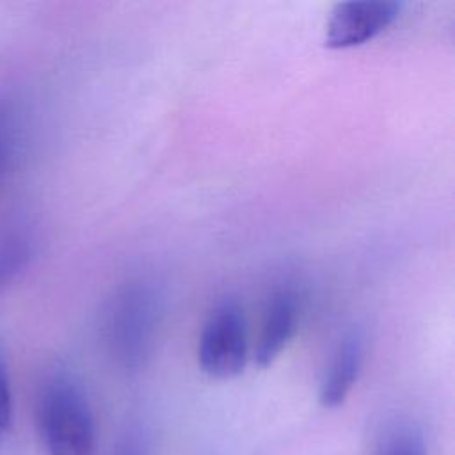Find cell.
<instances>
[{
    "label": "cell",
    "instance_id": "7a4b0ae2",
    "mask_svg": "<svg viewBox=\"0 0 455 455\" xmlns=\"http://www.w3.org/2000/svg\"><path fill=\"white\" fill-rule=\"evenodd\" d=\"M39 425L48 455H96L89 400L73 375L55 371L39 400Z\"/></svg>",
    "mask_w": 455,
    "mask_h": 455
},
{
    "label": "cell",
    "instance_id": "52a82bcc",
    "mask_svg": "<svg viewBox=\"0 0 455 455\" xmlns=\"http://www.w3.org/2000/svg\"><path fill=\"white\" fill-rule=\"evenodd\" d=\"M32 254L34 236L23 222L0 226V290L25 270Z\"/></svg>",
    "mask_w": 455,
    "mask_h": 455
},
{
    "label": "cell",
    "instance_id": "8fae6325",
    "mask_svg": "<svg viewBox=\"0 0 455 455\" xmlns=\"http://www.w3.org/2000/svg\"><path fill=\"white\" fill-rule=\"evenodd\" d=\"M2 153H4V137H2V132H0V162H2Z\"/></svg>",
    "mask_w": 455,
    "mask_h": 455
},
{
    "label": "cell",
    "instance_id": "ba28073f",
    "mask_svg": "<svg viewBox=\"0 0 455 455\" xmlns=\"http://www.w3.org/2000/svg\"><path fill=\"white\" fill-rule=\"evenodd\" d=\"M373 455H427L423 430L411 419H393L379 434Z\"/></svg>",
    "mask_w": 455,
    "mask_h": 455
},
{
    "label": "cell",
    "instance_id": "277c9868",
    "mask_svg": "<svg viewBox=\"0 0 455 455\" xmlns=\"http://www.w3.org/2000/svg\"><path fill=\"white\" fill-rule=\"evenodd\" d=\"M403 9L395 0H350L338 4L325 25L323 43L332 50H347L370 43L395 23Z\"/></svg>",
    "mask_w": 455,
    "mask_h": 455
},
{
    "label": "cell",
    "instance_id": "3957f363",
    "mask_svg": "<svg viewBox=\"0 0 455 455\" xmlns=\"http://www.w3.org/2000/svg\"><path fill=\"white\" fill-rule=\"evenodd\" d=\"M247 350L243 307L235 299H226L210 311L203 323L197 343L199 368L212 379H233L243 371Z\"/></svg>",
    "mask_w": 455,
    "mask_h": 455
},
{
    "label": "cell",
    "instance_id": "9c48e42d",
    "mask_svg": "<svg viewBox=\"0 0 455 455\" xmlns=\"http://www.w3.org/2000/svg\"><path fill=\"white\" fill-rule=\"evenodd\" d=\"M114 455H149V443L140 430H130L117 443Z\"/></svg>",
    "mask_w": 455,
    "mask_h": 455
},
{
    "label": "cell",
    "instance_id": "5b68a950",
    "mask_svg": "<svg viewBox=\"0 0 455 455\" xmlns=\"http://www.w3.org/2000/svg\"><path fill=\"white\" fill-rule=\"evenodd\" d=\"M302 313L300 293L291 284L272 291L263 309L254 361L259 368L270 366L293 339Z\"/></svg>",
    "mask_w": 455,
    "mask_h": 455
},
{
    "label": "cell",
    "instance_id": "6da1fadb",
    "mask_svg": "<svg viewBox=\"0 0 455 455\" xmlns=\"http://www.w3.org/2000/svg\"><path fill=\"white\" fill-rule=\"evenodd\" d=\"M162 313V293L144 277L126 281L107 300L101 334L121 368L139 370L146 364L158 338Z\"/></svg>",
    "mask_w": 455,
    "mask_h": 455
},
{
    "label": "cell",
    "instance_id": "8992f818",
    "mask_svg": "<svg viewBox=\"0 0 455 455\" xmlns=\"http://www.w3.org/2000/svg\"><path fill=\"white\" fill-rule=\"evenodd\" d=\"M366 357V332L350 327L338 341L320 384V403L336 409L345 403L355 386Z\"/></svg>",
    "mask_w": 455,
    "mask_h": 455
},
{
    "label": "cell",
    "instance_id": "30bf717a",
    "mask_svg": "<svg viewBox=\"0 0 455 455\" xmlns=\"http://www.w3.org/2000/svg\"><path fill=\"white\" fill-rule=\"evenodd\" d=\"M11 423V387L4 357L0 355V441Z\"/></svg>",
    "mask_w": 455,
    "mask_h": 455
}]
</instances>
